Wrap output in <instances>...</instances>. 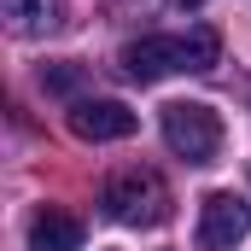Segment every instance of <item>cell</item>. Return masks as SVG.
I'll list each match as a JSON object with an SVG mask.
<instances>
[{
  "instance_id": "obj_8",
  "label": "cell",
  "mask_w": 251,
  "mask_h": 251,
  "mask_svg": "<svg viewBox=\"0 0 251 251\" xmlns=\"http://www.w3.org/2000/svg\"><path fill=\"white\" fill-rule=\"evenodd\" d=\"M216 59H222V35L210 24H193L181 35V70H210Z\"/></svg>"
},
{
  "instance_id": "obj_1",
  "label": "cell",
  "mask_w": 251,
  "mask_h": 251,
  "mask_svg": "<svg viewBox=\"0 0 251 251\" xmlns=\"http://www.w3.org/2000/svg\"><path fill=\"white\" fill-rule=\"evenodd\" d=\"M105 210L128 222V228H158L164 216H170V187L152 176V170H117L111 181H105Z\"/></svg>"
},
{
  "instance_id": "obj_4",
  "label": "cell",
  "mask_w": 251,
  "mask_h": 251,
  "mask_svg": "<svg viewBox=\"0 0 251 251\" xmlns=\"http://www.w3.org/2000/svg\"><path fill=\"white\" fill-rule=\"evenodd\" d=\"M70 128L100 146V140H128V134L140 128V117L128 111L123 100H76V105H70Z\"/></svg>"
},
{
  "instance_id": "obj_9",
  "label": "cell",
  "mask_w": 251,
  "mask_h": 251,
  "mask_svg": "<svg viewBox=\"0 0 251 251\" xmlns=\"http://www.w3.org/2000/svg\"><path fill=\"white\" fill-rule=\"evenodd\" d=\"M82 82H88V70H82L76 59H53V64H41V88H47V94H76Z\"/></svg>"
},
{
  "instance_id": "obj_5",
  "label": "cell",
  "mask_w": 251,
  "mask_h": 251,
  "mask_svg": "<svg viewBox=\"0 0 251 251\" xmlns=\"http://www.w3.org/2000/svg\"><path fill=\"white\" fill-rule=\"evenodd\" d=\"M123 70L134 82H158L170 70H181V35H140L123 47Z\"/></svg>"
},
{
  "instance_id": "obj_3",
  "label": "cell",
  "mask_w": 251,
  "mask_h": 251,
  "mask_svg": "<svg viewBox=\"0 0 251 251\" xmlns=\"http://www.w3.org/2000/svg\"><path fill=\"white\" fill-rule=\"evenodd\" d=\"M251 234V204L240 193H204L199 204V246L204 251H234Z\"/></svg>"
},
{
  "instance_id": "obj_2",
  "label": "cell",
  "mask_w": 251,
  "mask_h": 251,
  "mask_svg": "<svg viewBox=\"0 0 251 251\" xmlns=\"http://www.w3.org/2000/svg\"><path fill=\"white\" fill-rule=\"evenodd\" d=\"M164 140H170L176 158L210 164L216 146H222V117L210 105H199V100H176V105H164Z\"/></svg>"
},
{
  "instance_id": "obj_7",
  "label": "cell",
  "mask_w": 251,
  "mask_h": 251,
  "mask_svg": "<svg viewBox=\"0 0 251 251\" xmlns=\"http://www.w3.org/2000/svg\"><path fill=\"white\" fill-rule=\"evenodd\" d=\"M6 24L12 35H53L70 24V6L64 0H6Z\"/></svg>"
},
{
  "instance_id": "obj_6",
  "label": "cell",
  "mask_w": 251,
  "mask_h": 251,
  "mask_svg": "<svg viewBox=\"0 0 251 251\" xmlns=\"http://www.w3.org/2000/svg\"><path fill=\"white\" fill-rule=\"evenodd\" d=\"M29 251H82V222L59 210V204H47V210H35V222H29Z\"/></svg>"
}]
</instances>
